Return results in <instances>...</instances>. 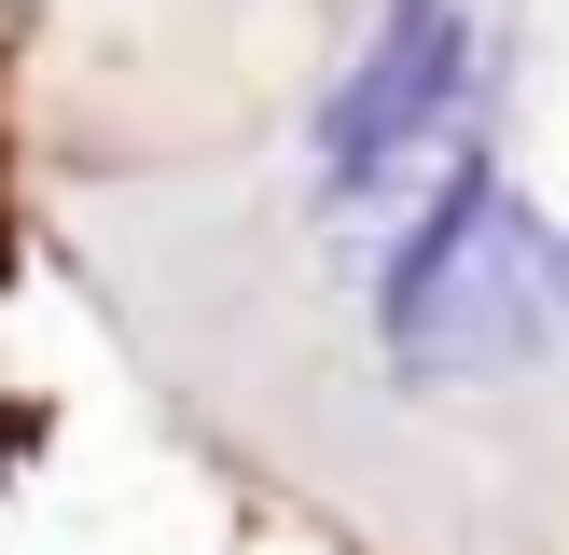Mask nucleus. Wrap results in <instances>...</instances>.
Segmentation results:
<instances>
[{"mask_svg": "<svg viewBox=\"0 0 569 555\" xmlns=\"http://www.w3.org/2000/svg\"><path fill=\"white\" fill-rule=\"evenodd\" d=\"M528 333H542L528 222L500 209V194H459V222H445V236L417 250V278H403V347H431V361H515Z\"/></svg>", "mask_w": 569, "mask_h": 555, "instance_id": "f257e3e1", "label": "nucleus"}, {"mask_svg": "<svg viewBox=\"0 0 569 555\" xmlns=\"http://www.w3.org/2000/svg\"><path fill=\"white\" fill-rule=\"evenodd\" d=\"M445 83H459V14L445 0H403L389 14V42H376V70L348 83V111H333V153H389V139H417V125H445Z\"/></svg>", "mask_w": 569, "mask_h": 555, "instance_id": "f03ea898", "label": "nucleus"}]
</instances>
